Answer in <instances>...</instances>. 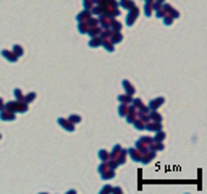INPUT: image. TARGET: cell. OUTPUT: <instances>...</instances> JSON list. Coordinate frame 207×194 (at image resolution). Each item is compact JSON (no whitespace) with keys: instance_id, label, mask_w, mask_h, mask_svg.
Wrapping results in <instances>:
<instances>
[{"instance_id":"obj_1","label":"cell","mask_w":207,"mask_h":194,"mask_svg":"<svg viewBox=\"0 0 207 194\" xmlns=\"http://www.w3.org/2000/svg\"><path fill=\"white\" fill-rule=\"evenodd\" d=\"M151 142H152V138L151 136H142V138H139L136 141V149L139 151L141 154H144V152H147L149 151V146H151Z\"/></svg>"},{"instance_id":"obj_2","label":"cell","mask_w":207,"mask_h":194,"mask_svg":"<svg viewBox=\"0 0 207 194\" xmlns=\"http://www.w3.org/2000/svg\"><path fill=\"white\" fill-rule=\"evenodd\" d=\"M130 13H128V16H126V24L128 26H133L134 23H136V20L139 18V15H141V10H139V7H134L131 8V10H128Z\"/></svg>"},{"instance_id":"obj_3","label":"cell","mask_w":207,"mask_h":194,"mask_svg":"<svg viewBox=\"0 0 207 194\" xmlns=\"http://www.w3.org/2000/svg\"><path fill=\"white\" fill-rule=\"evenodd\" d=\"M57 123H58V126H62L65 131H68V133H73L74 128H76V125H73L68 118H63V117H60L57 120Z\"/></svg>"},{"instance_id":"obj_4","label":"cell","mask_w":207,"mask_h":194,"mask_svg":"<svg viewBox=\"0 0 207 194\" xmlns=\"http://www.w3.org/2000/svg\"><path fill=\"white\" fill-rule=\"evenodd\" d=\"M155 155H157V152L152 151V149H149L147 152H144V154L141 155V162H139V163H142V165H149V163H151L154 159H155Z\"/></svg>"},{"instance_id":"obj_5","label":"cell","mask_w":207,"mask_h":194,"mask_svg":"<svg viewBox=\"0 0 207 194\" xmlns=\"http://www.w3.org/2000/svg\"><path fill=\"white\" fill-rule=\"evenodd\" d=\"M162 10L165 11L167 15H170L173 20H178V18H180V11H178L176 8H173L171 5H168V3H162Z\"/></svg>"},{"instance_id":"obj_6","label":"cell","mask_w":207,"mask_h":194,"mask_svg":"<svg viewBox=\"0 0 207 194\" xmlns=\"http://www.w3.org/2000/svg\"><path fill=\"white\" fill-rule=\"evenodd\" d=\"M15 115H16L15 112H10L7 108H2V110H0V120H2V121H15L16 120Z\"/></svg>"},{"instance_id":"obj_7","label":"cell","mask_w":207,"mask_h":194,"mask_svg":"<svg viewBox=\"0 0 207 194\" xmlns=\"http://www.w3.org/2000/svg\"><path fill=\"white\" fill-rule=\"evenodd\" d=\"M165 104V97H157V99H152L151 102L147 104L149 110H157V108H160Z\"/></svg>"},{"instance_id":"obj_8","label":"cell","mask_w":207,"mask_h":194,"mask_svg":"<svg viewBox=\"0 0 207 194\" xmlns=\"http://www.w3.org/2000/svg\"><path fill=\"white\" fill-rule=\"evenodd\" d=\"M0 54H2V57H3V58L7 60V62H10V63H16V62H18V57H16V55L13 54V50H7V49H3Z\"/></svg>"},{"instance_id":"obj_9","label":"cell","mask_w":207,"mask_h":194,"mask_svg":"<svg viewBox=\"0 0 207 194\" xmlns=\"http://www.w3.org/2000/svg\"><path fill=\"white\" fill-rule=\"evenodd\" d=\"M126 152H128L130 159H131V160H133V162H137V163L141 162V155H142V154H141L139 151H137L136 147H131V149H126Z\"/></svg>"},{"instance_id":"obj_10","label":"cell","mask_w":207,"mask_h":194,"mask_svg":"<svg viewBox=\"0 0 207 194\" xmlns=\"http://www.w3.org/2000/svg\"><path fill=\"white\" fill-rule=\"evenodd\" d=\"M144 129H147V131H152V133H155V131H159V129H164V128H162V123H160V121H152V120H149V121L146 123Z\"/></svg>"},{"instance_id":"obj_11","label":"cell","mask_w":207,"mask_h":194,"mask_svg":"<svg viewBox=\"0 0 207 194\" xmlns=\"http://www.w3.org/2000/svg\"><path fill=\"white\" fill-rule=\"evenodd\" d=\"M122 86H123V89H125V92H126V94H130V95H134V94H136V88H134V84H133V83H130L128 79H123V81H122Z\"/></svg>"},{"instance_id":"obj_12","label":"cell","mask_w":207,"mask_h":194,"mask_svg":"<svg viewBox=\"0 0 207 194\" xmlns=\"http://www.w3.org/2000/svg\"><path fill=\"white\" fill-rule=\"evenodd\" d=\"M131 104L134 105V108L137 112H146V113L149 112V107L144 105V102H142L141 99H134V97H133V102H131Z\"/></svg>"},{"instance_id":"obj_13","label":"cell","mask_w":207,"mask_h":194,"mask_svg":"<svg viewBox=\"0 0 207 194\" xmlns=\"http://www.w3.org/2000/svg\"><path fill=\"white\" fill-rule=\"evenodd\" d=\"M110 16H105V15H99V18H97V23H99V26L102 29H107V28H110Z\"/></svg>"},{"instance_id":"obj_14","label":"cell","mask_w":207,"mask_h":194,"mask_svg":"<svg viewBox=\"0 0 207 194\" xmlns=\"http://www.w3.org/2000/svg\"><path fill=\"white\" fill-rule=\"evenodd\" d=\"M108 39L117 45V44H120L123 41V34H122V31H112V34H110V37H108Z\"/></svg>"},{"instance_id":"obj_15","label":"cell","mask_w":207,"mask_h":194,"mask_svg":"<svg viewBox=\"0 0 207 194\" xmlns=\"http://www.w3.org/2000/svg\"><path fill=\"white\" fill-rule=\"evenodd\" d=\"M99 175H100V178H102L104 181H108V180H113V178H115V170L107 168V170H104V172L99 173Z\"/></svg>"},{"instance_id":"obj_16","label":"cell","mask_w":207,"mask_h":194,"mask_svg":"<svg viewBox=\"0 0 207 194\" xmlns=\"http://www.w3.org/2000/svg\"><path fill=\"white\" fill-rule=\"evenodd\" d=\"M149 149H152L155 152H160V151H164L165 149V144H164V141H154L151 142V146H149Z\"/></svg>"},{"instance_id":"obj_17","label":"cell","mask_w":207,"mask_h":194,"mask_svg":"<svg viewBox=\"0 0 207 194\" xmlns=\"http://www.w3.org/2000/svg\"><path fill=\"white\" fill-rule=\"evenodd\" d=\"M91 16H92L91 10H83V11H79V13L76 15V21H88Z\"/></svg>"},{"instance_id":"obj_18","label":"cell","mask_w":207,"mask_h":194,"mask_svg":"<svg viewBox=\"0 0 207 194\" xmlns=\"http://www.w3.org/2000/svg\"><path fill=\"white\" fill-rule=\"evenodd\" d=\"M88 45L91 49H97V47H100V45H102V39L99 36H94V37H91V41L88 42Z\"/></svg>"},{"instance_id":"obj_19","label":"cell","mask_w":207,"mask_h":194,"mask_svg":"<svg viewBox=\"0 0 207 194\" xmlns=\"http://www.w3.org/2000/svg\"><path fill=\"white\" fill-rule=\"evenodd\" d=\"M100 47H104L107 52H113V50H115V44L110 41V39H102V45H100Z\"/></svg>"},{"instance_id":"obj_20","label":"cell","mask_w":207,"mask_h":194,"mask_svg":"<svg viewBox=\"0 0 207 194\" xmlns=\"http://www.w3.org/2000/svg\"><path fill=\"white\" fill-rule=\"evenodd\" d=\"M147 113H149V118H151V120H152V121H160V123H162V120H164V117H162V115H160V113H159L157 110H149Z\"/></svg>"},{"instance_id":"obj_21","label":"cell","mask_w":207,"mask_h":194,"mask_svg":"<svg viewBox=\"0 0 207 194\" xmlns=\"http://www.w3.org/2000/svg\"><path fill=\"white\" fill-rule=\"evenodd\" d=\"M88 31H89L88 21H78V32L79 34H88Z\"/></svg>"},{"instance_id":"obj_22","label":"cell","mask_w":207,"mask_h":194,"mask_svg":"<svg viewBox=\"0 0 207 194\" xmlns=\"http://www.w3.org/2000/svg\"><path fill=\"white\" fill-rule=\"evenodd\" d=\"M118 102L120 104H131L133 102V95H130V94H120L118 95Z\"/></svg>"},{"instance_id":"obj_23","label":"cell","mask_w":207,"mask_h":194,"mask_svg":"<svg viewBox=\"0 0 207 194\" xmlns=\"http://www.w3.org/2000/svg\"><path fill=\"white\" fill-rule=\"evenodd\" d=\"M126 155H128V152H126V149H123V147H122V151H120L118 157L115 159V160H117V163H118V165H123V163L126 162Z\"/></svg>"},{"instance_id":"obj_24","label":"cell","mask_w":207,"mask_h":194,"mask_svg":"<svg viewBox=\"0 0 207 194\" xmlns=\"http://www.w3.org/2000/svg\"><path fill=\"white\" fill-rule=\"evenodd\" d=\"M134 5H136V3L133 2V0H120V5H118V7H122V8H125V10H131Z\"/></svg>"},{"instance_id":"obj_25","label":"cell","mask_w":207,"mask_h":194,"mask_svg":"<svg viewBox=\"0 0 207 194\" xmlns=\"http://www.w3.org/2000/svg\"><path fill=\"white\" fill-rule=\"evenodd\" d=\"M122 23H120V21H117V20H115V18H112L110 20V29L112 31H122Z\"/></svg>"},{"instance_id":"obj_26","label":"cell","mask_w":207,"mask_h":194,"mask_svg":"<svg viewBox=\"0 0 207 194\" xmlns=\"http://www.w3.org/2000/svg\"><path fill=\"white\" fill-rule=\"evenodd\" d=\"M120 151H122V146H120V144H115L113 149H112V152H108V157H110V159H117L118 154H120Z\"/></svg>"},{"instance_id":"obj_27","label":"cell","mask_w":207,"mask_h":194,"mask_svg":"<svg viewBox=\"0 0 207 194\" xmlns=\"http://www.w3.org/2000/svg\"><path fill=\"white\" fill-rule=\"evenodd\" d=\"M142 13H144V16H147V18H151V16L154 15V8L151 3H144V10H142Z\"/></svg>"},{"instance_id":"obj_28","label":"cell","mask_w":207,"mask_h":194,"mask_svg":"<svg viewBox=\"0 0 207 194\" xmlns=\"http://www.w3.org/2000/svg\"><path fill=\"white\" fill-rule=\"evenodd\" d=\"M97 157L100 159V162H107L108 159V151H105V149H99V152H97Z\"/></svg>"},{"instance_id":"obj_29","label":"cell","mask_w":207,"mask_h":194,"mask_svg":"<svg viewBox=\"0 0 207 194\" xmlns=\"http://www.w3.org/2000/svg\"><path fill=\"white\" fill-rule=\"evenodd\" d=\"M13 54H15V55L20 58V57H23V55H24V49H23L20 44H15V45H13Z\"/></svg>"},{"instance_id":"obj_30","label":"cell","mask_w":207,"mask_h":194,"mask_svg":"<svg viewBox=\"0 0 207 194\" xmlns=\"http://www.w3.org/2000/svg\"><path fill=\"white\" fill-rule=\"evenodd\" d=\"M36 97H37V94H36V92H29V94L23 95V100H24L26 104H31V102L36 100Z\"/></svg>"},{"instance_id":"obj_31","label":"cell","mask_w":207,"mask_h":194,"mask_svg":"<svg viewBox=\"0 0 207 194\" xmlns=\"http://www.w3.org/2000/svg\"><path fill=\"white\" fill-rule=\"evenodd\" d=\"M102 28L100 26H94V28H89V31H88V36L89 37H94V36H99V32H100Z\"/></svg>"},{"instance_id":"obj_32","label":"cell","mask_w":207,"mask_h":194,"mask_svg":"<svg viewBox=\"0 0 207 194\" xmlns=\"http://www.w3.org/2000/svg\"><path fill=\"white\" fill-rule=\"evenodd\" d=\"M167 138V134H165V131L164 129H159V131H155V138H152L154 141H165Z\"/></svg>"},{"instance_id":"obj_33","label":"cell","mask_w":207,"mask_h":194,"mask_svg":"<svg viewBox=\"0 0 207 194\" xmlns=\"http://www.w3.org/2000/svg\"><path fill=\"white\" fill-rule=\"evenodd\" d=\"M133 126L137 129V131H142V129H144V126H146V123L144 121H142V120H139V118H136L134 120V121H133Z\"/></svg>"},{"instance_id":"obj_34","label":"cell","mask_w":207,"mask_h":194,"mask_svg":"<svg viewBox=\"0 0 207 194\" xmlns=\"http://www.w3.org/2000/svg\"><path fill=\"white\" fill-rule=\"evenodd\" d=\"M68 120H70V121L73 123V125H78V123H81V115H78V113H71L70 117H68Z\"/></svg>"},{"instance_id":"obj_35","label":"cell","mask_w":207,"mask_h":194,"mask_svg":"<svg viewBox=\"0 0 207 194\" xmlns=\"http://www.w3.org/2000/svg\"><path fill=\"white\" fill-rule=\"evenodd\" d=\"M126 113H128V104H120V107H118V115H120V117H126Z\"/></svg>"},{"instance_id":"obj_36","label":"cell","mask_w":207,"mask_h":194,"mask_svg":"<svg viewBox=\"0 0 207 194\" xmlns=\"http://www.w3.org/2000/svg\"><path fill=\"white\" fill-rule=\"evenodd\" d=\"M162 21H164V24H165V26H171V24H173V21H175V20L171 18L170 15H165L164 18H162Z\"/></svg>"},{"instance_id":"obj_37","label":"cell","mask_w":207,"mask_h":194,"mask_svg":"<svg viewBox=\"0 0 207 194\" xmlns=\"http://www.w3.org/2000/svg\"><path fill=\"white\" fill-rule=\"evenodd\" d=\"M13 94H15V99H16V100H23V91H21L20 88H16V89L13 91Z\"/></svg>"},{"instance_id":"obj_38","label":"cell","mask_w":207,"mask_h":194,"mask_svg":"<svg viewBox=\"0 0 207 194\" xmlns=\"http://www.w3.org/2000/svg\"><path fill=\"white\" fill-rule=\"evenodd\" d=\"M154 13H155V18H160V20H162V18H164V16L167 15V13H165V11L162 10V7H160L159 10H155V11H154Z\"/></svg>"},{"instance_id":"obj_39","label":"cell","mask_w":207,"mask_h":194,"mask_svg":"<svg viewBox=\"0 0 207 194\" xmlns=\"http://www.w3.org/2000/svg\"><path fill=\"white\" fill-rule=\"evenodd\" d=\"M92 0H83V7H84V10H91V7H92Z\"/></svg>"},{"instance_id":"obj_40","label":"cell","mask_w":207,"mask_h":194,"mask_svg":"<svg viewBox=\"0 0 207 194\" xmlns=\"http://www.w3.org/2000/svg\"><path fill=\"white\" fill-rule=\"evenodd\" d=\"M107 192H112V186H110V185H105V186L100 189V194H107Z\"/></svg>"},{"instance_id":"obj_41","label":"cell","mask_w":207,"mask_h":194,"mask_svg":"<svg viewBox=\"0 0 207 194\" xmlns=\"http://www.w3.org/2000/svg\"><path fill=\"white\" fill-rule=\"evenodd\" d=\"M108 168V165H107V162H102L100 165H99V168H97V170H99V173H102L104 172V170H107Z\"/></svg>"},{"instance_id":"obj_42","label":"cell","mask_w":207,"mask_h":194,"mask_svg":"<svg viewBox=\"0 0 207 194\" xmlns=\"http://www.w3.org/2000/svg\"><path fill=\"white\" fill-rule=\"evenodd\" d=\"M112 192H123L122 188H112Z\"/></svg>"},{"instance_id":"obj_43","label":"cell","mask_w":207,"mask_h":194,"mask_svg":"<svg viewBox=\"0 0 207 194\" xmlns=\"http://www.w3.org/2000/svg\"><path fill=\"white\" fill-rule=\"evenodd\" d=\"M2 108H5V100L0 97V110H2Z\"/></svg>"},{"instance_id":"obj_44","label":"cell","mask_w":207,"mask_h":194,"mask_svg":"<svg viewBox=\"0 0 207 194\" xmlns=\"http://www.w3.org/2000/svg\"><path fill=\"white\" fill-rule=\"evenodd\" d=\"M154 2H155V0H146V3H151V5H152Z\"/></svg>"},{"instance_id":"obj_45","label":"cell","mask_w":207,"mask_h":194,"mask_svg":"<svg viewBox=\"0 0 207 194\" xmlns=\"http://www.w3.org/2000/svg\"><path fill=\"white\" fill-rule=\"evenodd\" d=\"M155 2H159V3H165V0H155Z\"/></svg>"},{"instance_id":"obj_46","label":"cell","mask_w":207,"mask_h":194,"mask_svg":"<svg viewBox=\"0 0 207 194\" xmlns=\"http://www.w3.org/2000/svg\"><path fill=\"white\" fill-rule=\"evenodd\" d=\"M0 139H2V134H0Z\"/></svg>"}]
</instances>
